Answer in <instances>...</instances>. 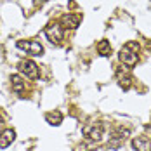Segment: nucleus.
<instances>
[{
  "mask_svg": "<svg viewBox=\"0 0 151 151\" xmlns=\"http://www.w3.org/2000/svg\"><path fill=\"white\" fill-rule=\"evenodd\" d=\"M137 50H139V45H137L136 42H129L120 50V61L123 64H127L129 68H132L137 63Z\"/></svg>",
  "mask_w": 151,
  "mask_h": 151,
  "instance_id": "1",
  "label": "nucleus"
},
{
  "mask_svg": "<svg viewBox=\"0 0 151 151\" xmlns=\"http://www.w3.org/2000/svg\"><path fill=\"white\" fill-rule=\"evenodd\" d=\"M17 47L19 49H23V50H26L28 54H33V56H42V52H44V47L40 45L37 40H19L17 42Z\"/></svg>",
  "mask_w": 151,
  "mask_h": 151,
  "instance_id": "2",
  "label": "nucleus"
},
{
  "mask_svg": "<svg viewBox=\"0 0 151 151\" xmlns=\"http://www.w3.org/2000/svg\"><path fill=\"white\" fill-rule=\"evenodd\" d=\"M45 35H47V38H49L50 42H56V44H59L61 40H63V30H61L59 24H56V23H52V24L47 26Z\"/></svg>",
  "mask_w": 151,
  "mask_h": 151,
  "instance_id": "3",
  "label": "nucleus"
},
{
  "mask_svg": "<svg viewBox=\"0 0 151 151\" xmlns=\"http://www.w3.org/2000/svg\"><path fill=\"white\" fill-rule=\"evenodd\" d=\"M19 70L28 76V78H38V68L33 61H23L19 63Z\"/></svg>",
  "mask_w": 151,
  "mask_h": 151,
  "instance_id": "4",
  "label": "nucleus"
},
{
  "mask_svg": "<svg viewBox=\"0 0 151 151\" xmlns=\"http://www.w3.org/2000/svg\"><path fill=\"white\" fill-rule=\"evenodd\" d=\"M16 137V132L14 130H11V129H7V130H4L2 134H0V148H7L12 141H14Z\"/></svg>",
  "mask_w": 151,
  "mask_h": 151,
  "instance_id": "5",
  "label": "nucleus"
},
{
  "mask_svg": "<svg viewBox=\"0 0 151 151\" xmlns=\"http://www.w3.org/2000/svg\"><path fill=\"white\" fill-rule=\"evenodd\" d=\"M134 148L137 151H151V142L148 137H136L134 139Z\"/></svg>",
  "mask_w": 151,
  "mask_h": 151,
  "instance_id": "6",
  "label": "nucleus"
},
{
  "mask_svg": "<svg viewBox=\"0 0 151 151\" xmlns=\"http://www.w3.org/2000/svg\"><path fill=\"white\" fill-rule=\"evenodd\" d=\"M11 82H12V89H14L16 92H23V89H24V82H23L21 76L19 75L11 76Z\"/></svg>",
  "mask_w": 151,
  "mask_h": 151,
  "instance_id": "7",
  "label": "nucleus"
},
{
  "mask_svg": "<svg viewBox=\"0 0 151 151\" xmlns=\"http://www.w3.org/2000/svg\"><path fill=\"white\" fill-rule=\"evenodd\" d=\"M78 21H80V17H78V16L68 14V16H64V17H63V23H64L66 26H70V28H76V26H78Z\"/></svg>",
  "mask_w": 151,
  "mask_h": 151,
  "instance_id": "8",
  "label": "nucleus"
},
{
  "mask_svg": "<svg viewBox=\"0 0 151 151\" xmlns=\"http://www.w3.org/2000/svg\"><path fill=\"white\" fill-rule=\"evenodd\" d=\"M97 49H99V52H101L103 56H108V54L111 52V45H109V44H108L106 40H103V42H101V44L97 45Z\"/></svg>",
  "mask_w": 151,
  "mask_h": 151,
  "instance_id": "9",
  "label": "nucleus"
},
{
  "mask_svg": "<svg viewBox=\"0 0 151 151\" xmlns=\"http://www.w3.org/2000/svg\"><path fill=\"white\" fill-rule=\"evenodd\" d=\"M47 120L50 122L52 125H59V123H61V120H63V116H61V113H56V115L49 113V115H47Z\"/></svg>",
  "mask_w": 151,
  "mask_h": 151,
  "instance_id": "10",
  "label": "nucleus"
},
{
  "mask_svg": "<svg viewBox=\"0 0 151 151\" xmlns=\"http://www.w3.org/2000/svg\"><path fill=\"white\" fill-rule=\"evenodd\" d=\"M35 4L37 5H42V4H45V0H35Z\"/></svg>",
  "mask_w": 151,
  "mask_h": 151,
  "instance_id": "11",
  "label": "nucleus"
},
{
  "mask_svg": "<svg viewBox=\"0 0 151 151\" xmlns=\"http://www.w3.org/2000/svg\"><path fill=\"white\" fill-rule=\"evenodd\" d=\"M0 122H2V115H0Z\"/></svg>",
  "mask_w": 151,
  "mask_h": 151,
  "instance_id": "12",
  "label": "nucleus"
}]
</instances>
